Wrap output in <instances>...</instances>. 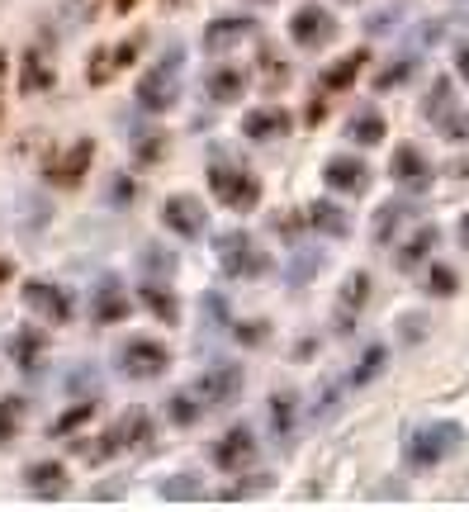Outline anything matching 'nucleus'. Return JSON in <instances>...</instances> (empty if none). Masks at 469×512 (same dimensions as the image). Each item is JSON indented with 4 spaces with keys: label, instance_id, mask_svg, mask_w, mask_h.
<instances>
[{
    "label": "nucleus",
    "instance_id": "1",
    "mask_svg": "<svg viewBox=\"0 0 469 512\" xmlns=\"http://www.w3.org/2000/svg\"><path fill=\"white\" fill-rule=\"evenodd\" d=\"M181 76H185V48L181 43H171L152 67H147V76L138 81V110L143 114H166L176 100H181Z\"/></svg>",
    "mask_w": 469,
    "mask_h": 512
},
{
    "label": "nucleus",
    "instance_id": "2",
    "mask_svg": "<svg viewBox=\"0 0 469 512\" xmlns=\"http://www.w3.org/2000/svg\"><path fill=\"white\" fill-rule=\"evenodd\" d=\"M460 446H465V427L451 422V418H436V422H422L417 432H408L403 456H408L413 470H432V465H441V460H451Z\"/></svg>",
    "mask_w": 469,
    "mask_h": 512
},
{
    "label": "nucleus",
    "instance_id": "3",
    "mask_svg": "<svg viewBox=\"0 0 469 512\" xmlns=\"http://www.w3.org/2000/svg\"><path fill=\"white\" fill-rule=\"evenodd\" d=\"M147 441H152V422L143 418V413H128V418H119L109 432H100V437H81L72 441V456L91 460V465H100V460L109 456H124V451H147Z\"/></svg>",
    "mask_w": 469,
    "mask_h": 512
},
{
    "label": "nucleus",
    "instance_id": "4",
    "mask_svg": "<svg viewBox=\"0 0 469 512\" xmlns=\"http://www.w3.org/2000/svg\"><path fill=\"white\" fill-rule=\"evenodd\" d=\"M214 256L223 275L228 280H261V275L271 271V256L261 252V242L252 233H242V228H228V233H218L214 238Z\"/></svg>",
    "mask_w": 469,
    "mask_h": 512
},
{
    "label": "nucleus",
    "instance_id": "5",
    "mask_svg": "<svg viewBox=\"0 0 469 512\" xmlns=\"http://www.w3.org/2000/svg\"><path fill=\"white\" fill-rule=\"evenodd\" d=\"M209 190H214V200L223 204V209H233V214H252L256 204H261V181H256L247 166L214 162L209 166Z\"/></svg>",
    "mask_w": 469,
    "mask_h": 512
},
{
    "label": "nucleus",
    "instance_id": "6",
    "mask_svg": "<svg viewBox=\"0 0 469 512\" xmlns=\"http://www.w3.org/2000/svg\"><path fill=\"white\" fill-rule=\"evenodd\" d=\"M242 389H247V375H242V366H233V361H218V366H209L190 384V394L204 403V413L233 408V403L242 399Z\"/></svg>",
    "mask_w": 469,
    "mask_h": 512
},
{
    "label": "nucleus",
    "instance_id": "7",
    "mask_svg": "<svg viewBox=\"0 0 469 512\" xmlns=\"http://www.w3.org/2000/svg\"><path fill=\"white\" fill-rule=\"evenodd\" d=\"M91 162H95V138H76L72 147H62L48 157L43 166V181L57 185V190H76V185L91 176Z\"/></svg>",
    "mask_w": 469,
    "mask_h": 512
},
{
    "label": "nucleus",
    "instance_id": "8",
    "mask_svg": "<svg viewBox=\"0 0 469 512\" xmlns=\"http://www.w3.org/2000/svg\"><path fill=\"white\" fill-rule=\"evenodd\" d=\"M114 361H119V370H124L128 380H157L171 366V351L162 342H152V337H128Z\"/></svg>",
    "mask_w": 469,
    "mask_h": 512
},
{
    "label": "nucleus",
    "instance_id": "9",
    "mask_svg": "<svg viewBox=\"0 0 469 512\" xmlns=\"http://www.w3.org/2000/svg\"><path fill=\"white\" fill-rule=\"evenodd\" d=\"M370 271H351L342 280V294H337V304H332V328H337V337H351L356 332V323H361L365 304H370Z\"/></svg>",
    "mask_w": 469,
    "mask_h": 512
},
{
    "label": "nucleus",
    "instance_id": "10",
    "mask_svg": "<svg viewBox=\"0 0 469 512\" xmlns=\"http://www.w3.org/2000/svg\"><path fill=\"white\" fill-rule=\"evenodd\" d=\"M289 38H294L299 48H308V53H318V48H327V43L337 38V19H332L327 5H299V10L289 15Z\"/></svg>",
    "mask_w": 469,
    "mask_h": 512
},
{
    "label": "nucleus",
    "instance_id": "11",
    "mask_svg": "<svg viewBox=\"0 0 469 512\" xmlns=\"http://www.w3.org/2000/svg\"><path fill=\"white\" fill-rule=\"evenodd\" d=\"M138 53H143V34L124 38V43H114V48H95L91 62H86V81L91 86H109L119 72H128L133 62H138Z\"/></svg>",
    "mask_w": 469,
    "mask_h": 512
},
{
    "label": "nucleus",
    "instance_id": "12",
    "mask_svg": "<svg viewBox=\"0 0 469 512\" xmlns=\"http://www.w3.org/2000/svg\"><path fill=\"white\" fill-rule=\"evenodd\" d=\"M24 304H29L43 323H53V328H67V323H72V294L62 290V285L24 280Z\"/></svg>",
    "mask_w": 469,
    "mask_h": 512
},
{
    "label": "nucleus",
    "instance_id": "13",
    "mask_svg": "<svg viewBox=\"0 0 469 512\" xmlns=\"http://www.w3.org/2000/svg\"><path fill=\"white\" fill-rule=\"evenodd\" d=\"M389 176H394V185H403L408 195H422V190H432V181H436L432 162H427V157H422V147H413V143L394 147V157H389Z\"/></svg>",
    "mask_w": 469,
    "mask_h": 512
},
{
    "label": "nucleus",
    "instance_id": "14",
    "mask_svg": "<svg viewBox=\"0 0 469 512\" xmlns=\"http://www.w3.org/2000/svg\"><path fill=\"white\" fill-rule=\"evenodd\" d=\"M214 465L218 470H228V475H242V470H252L256 465V437L252 427H228L223 437L214 441Z\"/></svg>",
    "mask_w": 469,
    "mask_h": 512
},
{
    "label": "nucleus",
    "instance_id": "15",
    "mask_svg": "<svg viewBox=\"0 0 469 512\" xmlns=\"http://www.w3.org/2000/svg\"><path fill=\"white\" fill-rule=\"evenodd\" d=\"M128 309H133V299H128V290H124V280H119V275H105V280L91 290V323L95 328H114V323H124Z\"/></svg>",
    "mask_w": 469,
    "mask_h": 512
},
{
    "label": "nucleus",
    "instance_id": "16",
    "mask_svg": "<svg viewBox=\"0 0 469 512\" xmlns=\"http://www.w3.org/2000/svg\"><path fill=\"white\" fill-rule=\"evenodd\" d=\"M204 223H209V214H204V200H195V195H166L162 200L166 233H176V238H199Z\"/></svg>",
    "mask_w": 469,
    "mask_h": 512
},
{
    "label": "nucleus",
    "instance_id": "17",
    "mask_svg": "<svg viewBox=\"0 0 469 512\" xmlns=\"http://www.w3.org/2000/svg\"><path fill=\"white\" fill-rule=\"evenodd\" d=\"M323 181H327V190H337V195H365V190H370V166H365L361 157H351V152H337V157H327Z\"/></svg>",
    "mask_w": 469,
    "mask_h": 512
},
{
    "label": "nucleus",
    "instance_id": "18",
    "mask_svg": "<svg viewBox=\"0 0 469 512\" xmlns=\"http://www.w3.org/2000/svg\"><path fill=\"white\" fill-rule=\"evenodd\" d=\"M256 34L252 15H218L214 24H204V53H228L233 43Z\"/></svg>",
    "mask_w": 469,
    "mask_h": 512
},
{
    "label": "nucleus",
    "instance_id": "19",
    "mask_svg": "<svg viewBox=\"0 0 469 512\" xmlns=\"http://www.w3.org/2000/svg\"><path fill=\"white\" fill-rule=\"evenodd\" d=\"M289 128H294V119H289L280 105H261V110L242 114V133H247L252 143H275V138H289Z\"/></svg>",
    "mask_w": 469,
    "mask_h": 512
},
{
    "label": "nucleus",
    "instance_id": "20",
    "mask_svg": "<svg viewBox=\"0 0 469 512\" xmlns=\"http://www.w3.org/2000/svg\"><path fill=\"white\" fill-rule=\"evenodd\" d=\"M24 489L34 498H62L67 494V465L62 460H34L24 470Z\"/></svg>",
    "mask_w": 469,
    "mask_h": 512
},
{
    "label": "nucleus",
    "instance_id": "21",
    "mask_svg": "<svg viewBox=\"0 0 469 512\" xmlns=\"http://www.w3.org/2000/svg\"><path fill=\"white\" fill-rule=\"evenodd\" d=\"M204 95H209L214 105H237V100L247 95V72L233 67V62H223V67H214V72L204 76Z\"/></svg>",
    "mask_w": 469,
    "mask_h": 512
},
{
    "label": "nucleus",
    "instance_id": "22",
    "mask_svg": "<svg viewBox=\"0 0 469 512\" xmlns=\"http://www.w3.org/2000/svg\"><path fill=\"white\" fill-rule=\"evenodd\" d=\"M57 86V67L48 62V53L43 48H29L24 53V62H19V91L24 95H43Z\"/></svg>",
    "mask_w": 469,
    "mask_h": 512
},
{
    "label": "nucleus",
    "instance_id": "23",
    "mask_svg": "<svg viewBox=\"0 0 469 512\" xmlns=\"http://www.w3.org/2000/svg\"><path fill=\"white\" fill-rule=\"evenodd\" d=\"M138 294H143L147 313H152L157 323H166V328H176V323H181V299H176V290H166L157 275H152V280H143V285H138Z\"/></svg>",
    "mask_w": 469,
    "mask_h": 512
},
{
    "label": "nucleus",
    "instance_id": "24",
    "mask_svg": "<svg viewBox=\"0 0 469 512\" xmlns=\"http://www.w3.org/2000/svg\"><path fill=\"white\" fill-rule=\"evenodd\" d=\"M436 242H441V228H436V223H417V233L403 242V247H398L394 266H398V271H417V266H422V261L436 252Z\"/></svg>",
    "mask_w": 469,
    "mask_h": 512
},
{
    "label": "nucleus",
    "instance_id": "25",
    "mask_svg": "<svg viewBox=\"0 0 469 512\" xmlns=\"http://www.w3.org/2000/svg\"><path fill=\"white\" fill-rule=\"evenodd\" d=\"M304 223H308V228H318V233H327V238H346V233H351V214H346L342 204H332V200H313V204H308Z\"/></svg>",
    "mask_w": 469,
    "mask_h": 512
},
{
    "label": "nucleus",
    "instance_id": "26",
    "mask_svg": "<svg viewBox=\"0 0 469 512\" xmlns=\"http://www.w3.org/2000/svg\"><path fill=\"white\" fill-rule=\"evenodd\" d=\"M365 62H370V48H356V53L337 57V62L318 76V86H323V91H346V86H356V76L365 72Z\"/></svg>",
    "mask_w": 469,
    "mask_h": 512
},
{
    "label": "nucleus",
    "instance_id": "27",
    "mask_svg": "<svg viewBox=\"0 0 469 512\" xmlns=\"http://www.w3.org/2000/svg\"><path fill=\"white\" fill-rule=\"evenodd\" d=\"M413 204H403V200H389V204H379L375 209V242L379 247H389L394 242V233H403L408 223H413Z\"/></svg>",
    "mask_w": 469,
    "mask_h": 512
},
{
    "label": "nucleus",
    "instance_id": "28",
    "mask_svg": "<svg viewBox=\"0 0 469 512\" xmlns=\"http://www.w3.org/2000/svg\"><path fill=\"white\" fill-rule=\"evenodd\" d=\"M455 110H460V100H455L451 76H436L432 91H427V100H422V119H432V128H436L446 114H455Z\"/></svg>",
    "mask_w": 469,
    "mask_h": 512
},
{
    "label": "nucleus",
    "instance_id": "29",
    "mask_svg": "<svg viewBox=\"0 0 469 512\" xmlns=\"http://www.w3.org/2000/svg\"><path fill=\"white\" fill-rule=\"evenodd\" d=\"M294 413H299V394H294V389H275L271 394V432H275V441L294 437Z\"/></svg>",
    "mask_w": 469,
    "mask_h": 512
},
{
    "label": "nucleus",
    "instance_id": "30",
    "mask_svg": "<svg viewBox=\"0 0 469 512\" xmlns=\"http://www.w3.org/2000/svg\"><path fill=\"white\" fill-rule=\"evenodd\" d=\"M346 138H351V143H361V147H375V143L389 138V124H384V114L379 110H361L351 124H346Z\"/></svg>",
    "mask_w": 469,
    "mask_h": 512
},
{
    "label": "nucleus",
    "instance_id": "31",
    "mask_svg": "<svg viewBox=\"0 0 469 512\" xmlns=\"http://www.w3.org/2000/svg\"><path fill=\"white\" fill-rule=\"evenodd\" d=\"M24 422H29V403L19 399V394H5L0 399V446H15Z\"/></svg>",
    "mask_w": 469,
    "mask_h": 512
},
{
    "label": "nucleus",
    "instance_id": "32",
    "mask_svg": "<svg viewBox=\"0 0 469 512\" xmlns=\"http://www.w3.org/2000/svg\"><path fill=\"white\" fill-rule=\"evenodd\" d=\"M261 86H266L271 95L289 86V62L280 57V48H275V43H261Z\"/></svg>",
    "mask_w": 469,
    "mask_h": 512
},
{
    "label": "nucleus",
    "instance_id": "33",
    "mask_svg": "<svg viewBox=\"0 0 469 512\" xmlns=\"http://www.w3.org/2000/svg\"><path fill=\"white\" fill-rule=\"evenodd\" d=\"M38 351H43V332L38 328H24L10 337V356H15L19 370H38Z\"/></svg>",
    "mask_w": 469,
    "mask_h": 512
},
{
    "label": "nucleus",
    "instance_id": "34",
    "mask_svg": "<svg viewBox=\"0 0 469 512\" xmlns=\"http://www.w3.org/2000/svg\"><path fill=\"white\" fill-rule=\"evenodd\" d=\"M166 418L176 422V427H195V422L204 418V403H199L190 389H181V394H171V399H166Z\"/></svg>",
    "mask_w": 469,
    "mask_h": 512
},
{
    "label": "nucleus",
    "instance_id": "35",
    "mask_svg": "<svg viewBox=\"0 0 469 512\" xmlns=\"http://www.w3.org/2000/svg\"><path fill=\"white\" fill-rule=\"evenodd\" d=\"M91 418H95V399H81L76 408H67V413L48 427V437H67V432H76L81 422H91Z\"/></svg>",
    "mask_w": 469,
    "mask_h": 512
},
{
    "label": "nucleus",
    "instance_id": "36",
    "mask_svg": "<svg viewBox=\"0 0 469 512\" xmlns=\"http://www.w3.org/2000/svg\"><path fill=\"white\" fill-rule=\"evenodd\" d=\"M455 290H460V275H455L451 266H441V261H436L432 271H427V294H436V299H451Z\"/></svg>",
    "mask_w": 469,
    "mask_h": 512
},
{
    "label": "nucleus",
    "instance_id": "37",
    "mask_svg": "<svg viewBox=\"0 0 469 512\" xmlns=\"http://www.w3.org/2000/svg\"><path fill=\"white\" fill-rule=\"evenodd\" d=\"M384 361H389V351H384V347H370V351L361 356V366L351 370V384H356V389H361V384H370L379 370H384Z\"/></svg>",
    "mask_w": 469,
    "mask_h": 512
},
{
    "label": "nucleus",
    "instance_id": "38",
    "mask_svg": "<svg viewBox=\"0 0 469 512\" xmlns=\"http://www.w3.org/2000/svg\"><path fill=\"white\" fill-rule=\"evenodd\" d=\"M436 133H441V138H446V143H469V114L465 110H455V114H446V119H441V124H436Z\"/></svg>",
    "mask_w": 469,
    "mask_h": 512
},
{
    "label": "nucleus",
    "instance_id": "39",
    "mask_svg": "<svg viewBox=\"0 0 469 512\" xmlns=\"http://www.w3.org/2000/svg\"><path fill=\"white\" fill-rule=\"evenodd\" d=\"M413 57H394V67H384V72L375 76V91H389V86H403L408 76H413Z\"/></svg>",
    "mask_w": 469,
    "mask_h": 512
},
{
    "label": "nucleus",
    "instance_id": "40",
    "mask_svg": "<svg viewBox=\"0 0 469 512\" xmlns=\"http://www.w3.org/2000/svg\"><path fill=\"white\" fill-rule=\"evenodd\" d=\"M204 494V484H199V475H176L162 484V498H199Z\"/></svg>",
    "mask_w": 469,
    "mask_h": 512
},
{
    "label": "nucleus",
    "instance_id": "41",
    "mask_svg": "<svg viewBox=\"0 0 469 512\" xmlns=\"http://www.w3.org/2000/svg\"><path fill=\"white\" fill-rule=\"evenodd\" d=\"M138 162H162L166 157V138L162 133H138Z\"/></svg>",
    "mask_w": 469,
    "mask_h": 512
},
{
    "label": "nucleus",
    "instance_id": "42",
    "mask_svg": "<svg viewBox=\"0 0 469 512\" xmlns=\"http://www.w3.org/2000/svg\"><path fill=\"white\" fill-rule=\"evenodd\" d=\"M143 266L152 275H171V271H176V256L162 252V247H143Z\"/></svg>",
    "mask_w": 469,
    "mask_h": 512
},
{
    "label": "nucleus",
    "instance_id": "43",
    "mask_svg": "<svg viewBox=\"0 0 469 512\" xmlns=\"http://www.w3.org/2000/svg\"><path fill=\"white\" fill-rule=\"evenodd\" d=\"M233 337H237V342H247V347H261V342H266V323H261V318L233 323Z\"/></svg>",
    "mask_w": 469,
    "mask_h": 512
},
{
    "label": "nucleus",
    "instance_id": "44",
    "mask_svg": "<svg viewBox=\"0 0 469 512\" xmlns=\"http://www.w3.org/2000/svg\"><path fill=\"white\" fill-rule=\"evenodd\" d=\"M398 15H403V5H389V10H379V15L365 19V29H370V34H389L398 24Z\"/></svg>",
    "mask_w": 469,
    "mask_h": 512
},
{
    "label": "nucleus",
    "instance_id": "45",
    "mask_svg": "<svg viewBox=\"0 0 469 512\" xmlns=\"http://www.w3.org/2000/svg\"><path fill=\"white\" fill-rule=\"evenodd\" d=\"M109 200H114V204H133V200H138V181H128V176H114V190H109Z\"/></svg>",
    "mask_w": 469,
    "mask_h": 512
},
{
    "label": "nucleus",
    "instance_id": "46",
    "mask_svg": "<svg viewBox=\"0 0 469 512\" xmlns=\"http://www.w3.org/2000/svg\"><path fill=\"white\" fill-rule=\"evenodd\" d=\"M199 309L209 313V328H218L223 323V313H228V304H223V294H204V304Z\"/></svg>",
    "mask_w": 469,
    "mask_h": 512
},
{
    "label": "nucleus",
    "instance_id": "47",
    "mask_svg": "<svg viewBox=\"0 0 469 512\" xmlns=\"http://www.w3.org/2000/svg\"><path fill=\"white\" fill-rule=\"evenodd\" d=\"M323 119H327V100H323V95H313V100H308V110H304V124L318 128Z\"/></svg>",
    "mask_w": 469,
    "mask_h": 512
},
{
    "label": "nucleus",
    "instance_id": "48",
    "mask_svg": "<svg viewBox=\"0 0 469 512\" xmlns=\"http://www.w3.org/2000/svg\"><path fill=\"white\" fill-rule=\"evenodd\" d=\"M455 76L469 86V38H465V43H455Z\"/></svg>",
    "mask_w": 469,
    "mask_h": 512
},
{
    "label": "nucleus",
    "instance_id": "49",
    "mask_svg": "<svg viewBox=\"0 0 469 512\" xmlns=\"http://www.w3.org/2000/svg\"><path fill=\"white\" fill-rule=\"evenodd\" d=\"M455 238L469 247V214H460V223H455Z\"/></svg>",
    "mask_w": 469,
    "mask_h": 512
},
{
    "label": "nucleus",
    "instance_id": "50",
    "mask_svg": "<svg viewBox=\"0 0 469 512\" xmlns=\"http://www.w3.org/2000/svg\"><path fill=\"white\" fill-rule=\"evenodd\" d=\"M114 10H119V15H128V10H138V0H114Z\"/></svg>",
    "mask_w": 469,
    "mask_h": 512
},
{
    "label": "nucleus",
    "instance_id": "51",
    "mask_svg": "<svg viewBox=\"0 0 469 512\" xmlns=\"http://www.w3.org/2000/svg\"><path fill=\"white\" fill-rule=\"evenodd\" d=\"M10 275H15V261H0V285H5Z\"/></svg>",
    "mask_w": 469,
    "mask_h": 512
},
{
    "label": "nucleus",
    "instance_id": "52",
    "mask_svg": "<svg viewBox=\"0 0 469 512\" xmlns=\"http://www.w3.org/2000/svg\"><path fill=\"white\" fill-rule=\"evenodd\" d=\"M5 72H10V53H0V86H5Z\"/></svg>",
    "mask_w": 469,
    "mask_h": 512
},
{
    "label": "nucleus",
    "instance_id": "53",
    "mask_svg": "<svg viewBox=\"0 0 469 512\" xmlns=\"http://www.w3.org/2000/svg\"><path fill=\"white\" fill-rule=\"evenodd\" d=\"M166 5H185V0H166Z\"/></svg>",
    "mask_w": 469,
    "mask_h": 512
},
{
    "label": "nucleus",
    "instance_id": "54",
    "mask_svg": "<svg viewBox=\"0 0 469 512\" xmlns=\"http://www.w3.org/2000/svg\"><path fill=\"white\" fill-rule=\"evenodd\" d=\"M346 5H351V0H346Z\"/></svg>",
    "mask_w": 469,
    "mask_h": 512
}]
</instances>
